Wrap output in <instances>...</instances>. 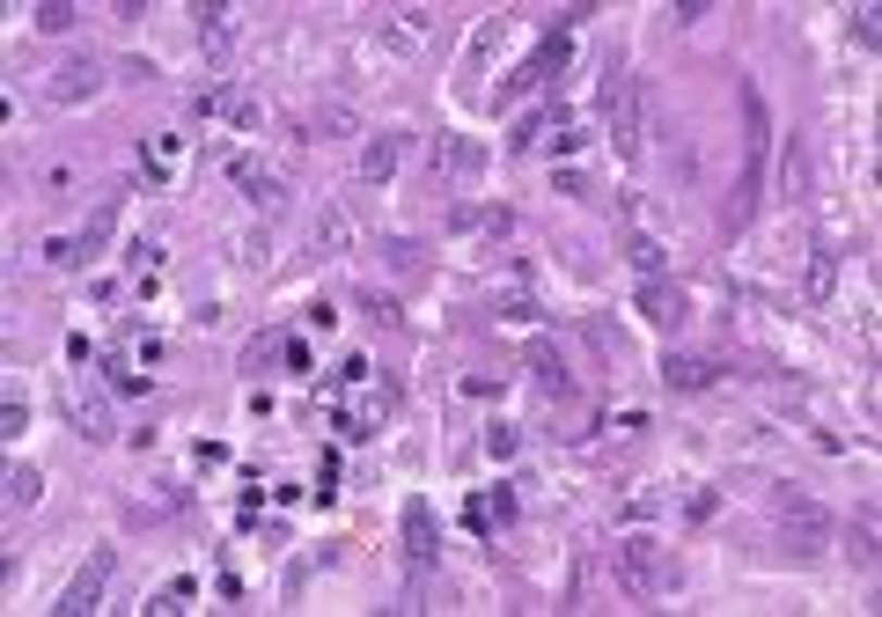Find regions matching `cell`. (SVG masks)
Returning <instances> with one entry per match:
<instances>
[{"mask_svg": "<svg viewBox=\"0 0 882 617\" xmlns=\"http://www.w3.org/2000/svg\"><path fill=\"white\" fill-rule=\"evenodd\" d=\"M610 574H618V595H625V603H662V595L684 581L676 552H670V544H655V537H625L618 558H610Z\"/></svg>", "mask_w": 882, "mask_h": 617, "instance_id": "obj_1", "label": "cell"}, {"mask_svg": "<svg viewBox=\"0 0 882 617\" xmlns=\"http://www.w3.org/2000/svg\"><path fill=\"white\" fill-rule=\"evenodd\" d=\"M772 529H780V552H794V558H817L831 544V515L809 493H794V486L772 493Z\"/></svg>", "mask_w": 882, "mask_h": 617, "instance_id": "obj_2", "label": "cell"}, {"mask_svg": "<svg viewBox=\"0 0 882 617\" xmlns=\"http://www.w3.org/2000/svg\"><path fill=\"white\" fill-rule=\"evenodd\" d=\"M111 566H119V552H96L89 566H82V574L66 581V595L52 603V610H60V617H89L96 603H103V588H111Z\"/></svg>", "mask_w": 882, "mask_h": 617, "instance_id": "obj_3", "label": "cell"}, {"mask_svg": "<svg viewBox=\"0 0 882 617\" xmlns=\"http://www.w3.org/2000/svg\"><path fill=\"white\" fill-rule=\"evenodd\" d=\"M96 89H103V66H96V60H60V66H52V81H45V103L82 111Z\"/></svg>", "mask_w": 882, "mask_h": 617, "instance_id": "obj_4", "label": "cell"}, {"mask_svg": "<svg viewBox=\"0 0 882 617\" xmlns=\"http://www.w3.org/2000/svg\"><path fill=\"white\" fill-rule=\"evenodd\" d=\"M758 191H765V154H750L743 162V177H735V191H729V206H721V236H743L750 228V214H758Z\"/></svg>", "mask_w": 882, "mask_h": 617, "instance_id": "obj_5", "label": "cell"}, {"mask_svg": "<svg viewBox=\"0 0 882 617\" xmlns=\"http://www.w3.org/2000/svg\"><path fill=\"white\" fill-rule=\"evenodd\" d=\"M559 66H567V37H545V45H537V52L522 60V74H515V81H508V89H500V103H515V96L545 89V81H551V74H559Z\"/></svg>", "mask_w": 882, "mask_h": 617, "instance_id": "obj_6", "label": "cell"}, {"mask_svg": "<svg viewBox=\"0 0 882 617\" xmlns=\"http://www.w3.org/2000/svg\"><path fill=\"white\" fill-rule=\"evenodd\" d=\"M639 308H647L655 331H684L692 324V302H684V287H670V279H647L639 287Z\"/></svg>", "mask_w": 882, "mask_h": 617, "instance_id": "obj_7", "label": "cell"}, {"mask_svg": "<svg viewBox=\"0 0 882 617\" xmlns=\"http://www.w3.org/2000/svg\"><path fill=\"white\" fill-rule=\"evenodd\" d=\"M228 185L244 191V199L258 206V214H279V206H287V191H279V177H265V169H258L250 154H236V162H228Z\"/></svg>", "mask_w": 882, "mask_h": 617, "instance_id": "obj_8", "label": "cell"}, {"mask_svg": "<svg viewBox=\"0 0 882 617\" xmlns=\"http://www.w3.org/2000/svg\"><path fill=\"white\" fill-rule=\"evenodd\" d=\"M809 308H831V294H838V243L831 236H817V250H809Z\"/></svg>", "mask_w": 882, "mask_h": 617, "instance_id": "obj_9", "label": "cell"}, {"mask_svg": "<svg viewBox=\"0 0 882 617\" xmlns=\"http://www.w3.org/2000/svg\"><path fill=\"white\" fill-rule=\"evenodd\" d=\"M508 228H515L508 206H457V214H449V236H486V243H500Z\"/></svg>", "mask_w": 882, "mask_h": 617, "instance_id": "obj_10", "label": "cell"}, {"mask_svg": "<svg viewBox=\"0 0 882 617\" xmlns=\"http://www.w3.org/2000/svg\"><path fill=\"white\" fill-rule=\"evenodd\" d=\"M119 214H125V185H111L103 199H96V214H89V228H82V257H96V250L119 236Z\"/></svg>", "mask_w": 882, "mask_h": 617, "instance_id": "obj_11", "label": "cell"}, {"mask_svg": "<svg viewBox=\"0 0 882 617\" xmlns=\"http://www.w3.org/2000/svg\"><path fill=\"white\" fill-rule=\"evenodd\" d=\"M662 382H670V390H706V382H721V361H706V353H670V361H662Z\"/></svg>", "mask_w": 882, "mask_h": 617, "instance_id": "obj_12", "label": "cell"}, {"mask_svg": "<svg viewBox=\"0 0 882 617\" xmlns=\"http://www.w3.org/2000/svg\"><path fill=\"white\" fill-rule=\"evenodd\" d=\"M191 15H199V45H213V60H221L228 52V30H236V8L228 0H199Z\"/></svg>", "mask_w": 882, "mask_h": 617, "instance_id": "obj_13", "label": "cell"}, {"mask_svg": "<svg viewBox=\"0 0 882 617\" xmlns=\"http://www.w3.org/2000/svg\"><path fill=\"white\" fill-rule=\"evenodd\" d=\"M397 154H405V140H397V133H383V140H368V154H361V177H368V185H383V177L397 169Z\"/></svg>", "mask_w": 882, "mask_h": 617, "instance_id": "obj_14", "label": "cell"}, {"mask_svg": "<svg viewBox=\"0 0 882 617\" xmlns=\"http://www.w3.org/2000/svg\"><path fill=\"white\" fill-rule=\"evenodd\" d=\"M82 433H89V441H111V404H103V390H89V382H82Z\"/></svg>", "mask_w": 882, "mask_h": 617, "instance_id": "obj_15", "label": "cell"}, {"mask_svg": "<svg viewBox=\"0 0 882 617\" xmlns=\"http://www.w3.org/2000/svg\"><path fill=\"white\" fill-rule=\"evenodd\" d=\"M530 368H537V382H545V390H567V361H559V345H551V339L530 345Z\"/></svg>", "mask_w": 882, "mask_h": 617, "instance_id": "obj_16", "label": "cell"}, {"mask_svg": "<svg viewBox=\"0 0 882 617\" xmlns=\"http://www.w3.org/2000/svg\"><path fill=\"white\" fill-rule=\"evenodd\" d=\"M309 243L324 250V257H332V250H346V214H338V206H324V214L309 221Z\"/></svg>", "mask_w": 882, "mask_h": 617, "instance_id": "obj_17", "label": "cell"}, {"mask_svg": "<svg viewBox=\"0 0 882 617\" xmlns=\"http://www.w3.org/2000/svg\"><path fill=\"white\" fill-rule=\"evenodd\" d=\"M37 493H45L37 463H15V470H8V507H37Z\"/></svg>", "mask_w": 882, "mask_h": 617, "instance_id": "obj_18", "label": "cell"}, {"mask_svg": "<svg viewBox=\"0 0 882 617\" xmlns=\"http://www.w3.org/2000/svg\"><path fill=\"white\" fill-rule=\"evenodd\" d=\"M309 133H324V140H346V133H353V111H346V103H316V111H309Z\"/></svg>", "mask_w": 882, "mask_h": 617, "instance_id": "obj_19", "label": "cell"}, {"mask_svg": "<svg viewBox=\"0 0 882 617\" xmlns=\"http://www.w3.org/2000/svg\"><path fill=\"white\" fill-rule=\"evenodd\" d=\"M74 15H82L74 0H45V8H37V30H45V37H66V30H74Z\"/></svg>", "mask_w": 882, "mask_h": 617, "instance_id": "obj_20", "label": "cell"}, {"mask_svg": "<svg viewBox=\"0 0 882 617\" xmlns=\"http://www.w3.org/2000/svg\"><path fill=\"white\" fill-rule=\"evenodd\" d=\"M625 257H633L647 279H662V243H655V236H633V243H625Z\"/></svg>", "mask_w": 882, "mask_h": 617, "instance_id": "obj_21", "label": "cell"}, {"mask_svg": "<svg viewBox=\"0 0 882 617\" xmlns=\"http://www.w3.org/2000/svg\"><path fill=\"white\" fill-rule=\"evenodd\" d=\"M853 566H860V574H868V566H875V522H868V515H860V522H853Z\"/></svg>", "mask_w": 882, "mask_h": 617, "instance_id": "obj_22", "label": "cell"}, {"mask_svg": "<svg viewBox=\"0 0 882 617\" xmlns=\"http://www.w3.org/2000/svg\"><path fill=\"white\" fill-rule=\"evenodd\" d=\"M45 265H52V273L82 265V236H52V243H45Z\"/></svg>", "mask_w": 882, "mask_h": 617, "instance_id": "obj_23", "label": "cell"}, {"mask_svg": "<svg viewBox=\"0 0 882 617\" xmlns=\"http://www.w3.org/2000/svg\"><path fill=\"white\" fill-rule=\"evenodd\" d=\"M486 449H493V456H515V449H522V433L493 419V427H486Z\"/></svg>", "mask_w": 882, "mask_h": 617, "instance_id": "obj_24", "label": "cell"}, {"mask_svg": "<svg viewBox=\"0 0 882 617\" xmlns=\"http://www.w3.org/2000/svg\"><path fill=\"white\" fill-rule=\"evenodd\" d=\"M273 345H279V339H250V345H244V375H265V361H273Z\"/></svg>", "mask_w": 882, "mask_h": 617, "instance_id": "obj_25", "label": "cell"}, {"mask_svg": "<svg viewBox=\"0 0 882 617\" xmlns=\"http://www.w3.org/2000/svg\"><path fill=\"white\" fill-rule=\"evenodd\" d=\"M853 45H860V52H875V8H860V15H853Z\"/></svg>", "mask_w": 882, "mask_h": 617, "instance_id": "obj_26", "label": "cell"}, {"mask_svg": "<svg viewBox=\"0 0 882 617\" xmlns=\"http://www.w3.org/2000/svg\"><path fill=\"white\" fill-rule=\"evenodd\" d=\"M780 185H787V199L802 191V140H794V148H787V162H780Z\"/></svg>", "mask_w": 882, "mask_h": 617, "instance_id": "obj_27", "label": "cell"}, {"mask_svg": "<svg viewBox=\"0 0 882 617\" xmlns=\"http://www.w3.org/2000/svg\"><path fill=\"white\" fill-rule=\"evenodd\" d=\"M111 390H125V398H140V390H148V382H140V375L125 368V361H111Z\"/></svg>", "mask_w": 882, "mask_h": 617, "instance_id": "obj_28", "label": "cell"}]
</instances>
